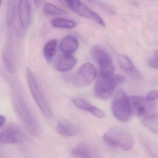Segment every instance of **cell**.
I'll return each mask as SVG.
<instances>
[{
  "label": "cell",
  "instance_id": "6da1fadb",
  "mask_svg": "<svg viewBox=\"0 0 158 158\" xmlns=\"http://www.w3.org/2000/svg\"><path fill=\"white\" fill-rule=\"evenodd\" d=\"M13 103L15 109L29 133L38 136L41 133V128L38 120L30 108L24 96L20 92L14 90Z\"/></svg>",
  "mask_w": 158,
  "mask_h": 158
},
{
  "label": "cell",
  "instance_id": "7a4b0ae2",
  "mask_svg": "<svg viewBox=\"0 0 158 158\" xmlns=\"http://www.w3.org/2000/svg\"><path fill=\"white\" fill-rule=\"evenodd\" d=\"M102 138L109 146L124 151L131 149L134 144L131 135L126 130L118 127L108 130L103 135Z\"/></svg>",
  "mask_w": 158,
  "mask_h": 158
},
{
  "label": "cell",
  "instance_id": "3957f363",
  "mask_svg": "<svg viewBox=\"0 0 158 158\" xmlns=\"http://www.w3.org/2000/svg\"><path fill=\"white\" fill-rule=\"evenodd\" d=\"M26 74L29 87L35 102L45 117L51 119L53 116L52 112L35 75L29 68L27 69Z\"/></svg>",
  "mask_w": 158,
  "mask_h": 158
},
{
  "label": "cell",
  "instance_id": "277c9868",
  "mask_svg": "<svg viewBox=\"0 0 158 158\" xmlns=\"http://www.w3.org/2000/svg\"><path fill=\"white\" fill-rule=\"evenodd\" d=\"M124 81V77L118 74L112 75L107 77H99L95 84V95L101 99H108L117 86Z\"/></svg>",
  "mask_w": 158,
  "mask_h": 158
},
{
  "label": "cell",
  "instance_id": "5b68a950",
  "mask_svg": "<svg viewBox=\"0 0 158 158\" xmlns=\"http://www.w3.org/2000/svg\"><path fill=\"white\" fill-rule=\"evenodd\" d=\"M112 113L118 120L128 121L131 115L129 98L123 89H119L115 94L112 103Z\"/></svg>",
  "mask_w": 158,
  "mask_h": 158
},
{
  "label": "cell",
  "instance_id": "8992f818",
  "mask_svg": "<svg viewBox=\"0 0 158 158\" xmlns=\"http://www.w3.org/2000/svg\"><path fill=\"white\" fill-rule=\"evenodd\" d=\"M92 56L99 67V77H107L113 75L115 68L112 59L108 53L99 46L92 50Z\"/></svg>",
  "mask_w": 158,
  "mask_h": 158
},
{
  "label": "cell",
  "instance_id": "52a82bcc",
  "mask_svg": "<svg viewBox=\"0 0 158 158\" xmlns=\"http://www.w3.org/2000/svg\"><path fill=\"white\" fill-rule=\"evenodd\" d=\"M129 98L131 115L140 117L152 111L155 108L154 101H149L146 98L132 96Z\"/></svg>",
  "mask_w": 158,
  "mask_h": 158
},
{
  "label": "cell",
  "instance_id": "ba28073f",
  "mask_svg": "<svg viewBox=\"0 0 158 158\" xmlns=\"http://www.w3.org/2000/svg\"><path fill=\"white\" fill-rule=\"evenodd\" d=\"M25 139L22 130L17 125L11 124L0 133V143H21Z\"/></svg>",
  "mask_w": 158,
  "mask_h": 158
},
{
  "label": "cell",
  "instance_id": "9c48e42d",
  "mask_svg": "<svg viewBox=\"0 0 158 158\" xmlns=\"http://www.w3.org/2000/svg\"><path fill=\"white\" fill-rule=\"evenodd\" d=\"M97 77V70L91 63L83 64L80 68L75 81L79 85H85L93 82Z\"/></svg>",
  "mask_w": 158,
  "mask_h": 158
},
{
  "label": "cell",
  "instance_id": "30bf717a",
  "mask_svg": "<svg viewBox=\"0 0 158 158\" xmlns=\"http://www.w3.org/2000/svg\"><path fill=\"white\" fill-rule=\"evenodd\" d=\"M18 13L20 25L23 29H27L31 22V6L30 0H19Z\"/></svg>",
  "mask_w": 158,
  "mask_h": 158
},
{
  "label": "cell",
  "instance_id": "8fae6325",
  "mask_svg": "<svg viewBox=\"0 0 158 158\" xmlns=\"http://www.w3.org/2000/svg\"><path fill=\"white\" fill-rule=\"evenodd\" d=\"M118 60L120 66L128 76L134 79H141L142 76L141 74L134 65L129 57L124 55L119 54Z\"/></svg>",
  "mask_w": 158,
  "mask_h": 158
},
{
  "label": "cell",
  "instance_id": "7c38bea8",
  "mask_svg": "<svg viewBox=\"0 0 158 158\" xmlns=\"http://www.w3.org/2000/svg\"><path fill=\"white\" fill-rule=\"evenodd\" d=\"M2 59L5 66L9 73H15L16 69L15 53L10 44L6 45L2 51Z\"/></svg>",
  "mask_w": 158,
  "mask_h": 158
},
{
  "label": "cell",
  "instance_id": "4fadbf2b",
  "mask_svg": "<svg viewBox=\"0 0 158 158\" xmlns=\"http://www.w3.org/2000/svg\"><path fill=\"white\" fill-rule=\"evenodd\" d=\"M56 130L60 135L65 137L75 136L79 132L77 126L68 120H61L58 122L56 124Z\"/></svg>",
  "mask_w": 158,
  "mask_h": 158
},
{
  "label": "cell",
  "instance_id": "5bb4252c",
  "mask_svg": "<svg viewBox=\"0 0 158 158\" xmlns=\"http://www.w3.org/2000/svg\"><path fill=\"white\" fill-rule=\"evenodd\" d=\"M75 106L79 109L87 111L98 118H103L105 117V114L101 110L96 107L92 106L84 99L81 98H75L72 100Z\"/></svg>",
  "mask_w": 158,
  "mask_h": 158
},
{
  "label": "cell",
  "instance_id": "9a60e30c",
  "mask_svg": "<svg viewBox=\"0 0 158 158\" xmlns=\"http://www.w3.org/2000/svg\"><path fill=\"white\" fill-rule=\"evenodd\" d=\"M78 41L73 35H68L63 38L60 44V49L65 54H70L76 52L78 48Z\"/></svg>",
  "mask_w": 158,
  "mask_h": 158
},
{
  "label": "cell",
  "instance_id": "2e32d148",
  "mask_svg": "<svg viewBox=\"0 0 158 158\" xmlns=\"http://www.w3.org/2000/svg\"><path fill=\"white\" fill-rule=\"evenodd\" d=\"M76 14L83 17L92 19L102 27H106V24L102 18L83 3H82L81 7Z\"/></svg>",
  "mask_w": 158,
  "mask_h": 158
},
{
  "label": "cell",
  "instance_id": "e0dca14e",
  "mask_svg": "<svg viewBox=\"0 0 158 158\" xmlns=\"http://www.w3.org/2000/svg\"><path fill=\"white\" fill-rule=\"evenodd\" d=\"M72 154L79 158H93L94 157L95 152L89 145L81 143L73 148Z\"/></svg>",
  "mask_w": 158,
  "mask_h": 158
},
{
  "label": "cell",
  "instance_id": "ac0fdd59",
  "mask_svg": "<svg viewBox=\"0 0 158 158\" xmlns=\"http://www.w3.org/2000/svg\"><path fill=\"white\" fill-rule=\"evenodd\" d=\"M77 64L76 58L70 54H65L60 59L57 64V69L60 72L69 71L73 68Z\"/></svg>",
  "mask_w": 158,
  "mask_h": 158
},
{
  "label": "cell",
  "instance_id": "d6986e66",
  "mask_svg": "<svg viewBox=\"0 0 158 158\" xmlns=\"http://www.w3.org/2000/svg\"><path fill=\"white\" fill-rule=\"evenodd\" d=\"M142 123L144 126L151 131L158 133V113L144 117Z\"/></svg>",
  "mask_w": 158,
  "mask_h": 158
},
{
  "label": "cell",
  "instance_id": "ffe728a7",
  "mask_svg": "<svg viewBox=\"0 0 158 158\" xmlns=\"http://www.w3.org/2000/svg\"><path fill=\"white\" fill-rule=\"evenodd\" d=\"M51 24L54 27L59 28L72 29L76 25V22L73 20L62 18L54 19L51 21Z\"/></svg>",
  "mask_w": 158,
  "mask_h": 158
},
{
  "label": "cell",
  "instance_id": "44dd1931",
  "mask_svg": "<svg viewBox=\"0 0 158 158\" xmlns=\"http://www.w3.org/2000/svg\"><path fill=\"white\" fill-rule=\"evenodd\" d=\"M57 44L56 40H52L48 42L45 44L44 50V54L47 61H51L54 56L56 52Z\"/></svg>",
  "mask_w": 158,
  "mask_h": 158
},
{
  "label": "cell",
  "instance_id": "7402d4cb",
  "mask_svg": "<svg viewBox=\"0 0 158 158\" xmlns=\"http://www.w3.org/2000/svg\"><path fill=\"white\" fill-rule=\"evenodd\" d=\"M44 14L49 15H65L67 12L64 10L50 3L45 4L44 6Z\"/></svg>",
  "mask_w": 158,
  "mask_h": 158
},
{
  "label": "cell",
  "instance_id": "603a6c76",
  "mask_svg": "<svg viewBox=\"0 0 158 158\" xmlns=\"http://www.w3.org/2000/svg\"><path fill=\"white\" fill-rule=\"evenodd\" d=\"M64 1L75 14L78 11L82 4L80 0H64Z\"/></svg>",
  "mask_w": 158,
  "mask_h": 158
},
{
  "label": "cell",
  "instance_id": "cb8c5ba5",
  "mask_svg": "<svg viewBox=\"0 0 158 158\" xmlns=\"http://www.w3.org/2000/svg\"><path fill=\"white\" fill-rule=\"evenodd\" d=\"M154 58L148 60V65L151 67L158 69V50L154 51Z\"/></svg>",
  "mask_w": 158,
  "mask_h": 158
},
{
  "label": "cell",
  "instance_id": "d4e9b609",
  "mask_svg": "<svg viewBox=\"0 0 158 158\" xmlns=\"http://www.w3.org/2000/svg\"><path fill=\"white\" fill-rule=\"evenodd\" d=\"M147 99L149 101H154L158 99V90H152L148 92Z\"/></svg>",
  "mask_w": 158,
  "mask_h": 158
},
{
  "label": "cell",
  "instance_id": "484cf974",
  "mask_svg": "<svg viewBox=\"0 0 158 158\" xmlns=\"http://www.w3.org/2000/svg\"><path fill=\"white\" fill-rule=\"evenodd\" d=\"M6 121V118L3 115H0V128L2 127Z\"/></svg>",
  "mask_w": 158,
  "mask_h": 158
},
{
  "label": "cell",
  "instance_id": "4316f807",
  "mask_svg": "<svg viewBox=\"0 0 158 158\" xmlns=\"http://www.w3.org/2000/svg\"><path fill=\"white\" fill-rule=\"evenodd\" d=\"M34 2H35L36 6H39L42 2L43 0H34Z\"/></svg>",
  "mask_w": 158,
  "mask_h": 158
},
{
  "label": "cell",
  "instance_id": "83f0119b",
  "mask_svg": "<svg viewBox=\"0 0 158 158\" xmlns=\"http://www.w3.org/2000/svg\"><path fill=\"white\" fill-rule=\"evenodd\" d=\"M58 1L62 3V4H64V0H58Z\"/></svg>",
  "mask_w": 158,
  "mask_h": 158
},
{
  "label": "cell",
  "instance_id": "f1b7e54d",
  "mask_svg": "<svg viewBox=\"0 0 158 158\" xmlns=\"http://www.w3.org/2000/svg\"><path fill=\"white\" fill-rule=\"evenodd\" d=\"M2 0H0V6H1V4H2Z\"/></svg>",
  "mask_w": 158,
  "mask_h": 158
},
{
  "label": "cell",
  "instance_id": "f546056e",
  "mask_svg": "<svg viewBox=\"0 0 158 158\" xmlns=\"http://www.w3.org/2000/svg\"></svg>",
  "mask_w": 158,
  "mask_h": 158
}]
</instances>
